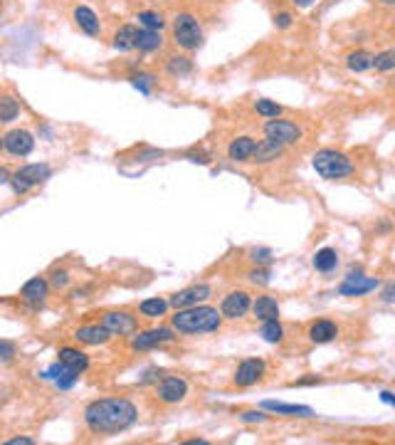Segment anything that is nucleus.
<instances>
[{"mask_svg":"<svg viewBox=\"0 0 395 445\" xmlns=\"http://www.w3.org/2000/svg\"><path fill=\"white\" fill-rule=\"evenodd\" d=\"M136 30L139 28H134V25H121V28L114 33V50H119V52H131V50H136Z\"/></svg>","mask_w":395,"mask_h":445,"instance_id":"29","label":"nucleus"},{"mask_svg":"<svg viewBox=\"0 0 395 445\" xmlns=\"http://www.w3.org/2000/svg\"><path fill=\"white\" fill-rule=\"evenodd\" d=\"M156 396L161 403L175 406L188 396V381L183 376H164L161 381H156Z\"/></svg>","mask_w":395,"mask_h":445,"instance_id":"9","label":"nucleus"},{"mask_svg":"<svg viewBox=\"0 0 395 445\" xmlns=\"http://www.w3.org/2000/svg\"><path fill=\"white\" fill-rule=\"evenodd\" d=\"M47 294H50V280L47 277H33L23 285L20 289V299L30 310H40V307L47 302Z\"/></svg>","mask_w":395,"mask_h":445,"instance_id":"14","label":"nucleus"},{"mask_svg":"<svg viewBox=\"0 0 395 445\" xmlns=\"http://www.w3.org/2000/svg\"><path fill=\"white\" fill-rule=\"evenodd\" d=\"M346 67H349V72H353V74L368 72V69H373V55L368 50L349 52V55H346Z\"/></svg>","mask_w":395,"mask_h":445,"instance_id":"28","label":"nucleus"},{"mask_svg":"<svg viewBox=\"0 0 395 445\" xmlns=\"http://www.w3.org/2000/svg\"><path fill=\"white\" fill-rule=\"evenodd\" d=\"M254 112L260 114V117H265V119L282 117V107H279L276 102H272V99H257V102H254Z\"/></svg>","mask_w":395,"mask_h":445,"instance_id":"36","label":"nucleus"},{"mask_svg":"<svg viewBox=\"0 0 395 445\" xmlns=\"http://www.w3.org/2000/svg\"><path fill=\"white\" fill-rule=\"evenodd\" d=\"M99 324H102L104 329H109L114 337H129V334L139 332V319H136L134 314H129V312H116V310L104 312Z\"/></svg>","mask_w":395,"mask_h":445,"instance_id":"7","label":"nucleus"},{"mask_svg":"<svg viewBox=\"0 0 395 445\" xmlns=\"http://www.w3.org/2000/svg\"><path fill=\"white\" fill-rule=\"evenodd\" d=\"M240 421L243 423H265L267 416L262 411H245V413H240Z\"/></svg>","mask_w":395,"mask_h":445,"instance_id":"42","label":"nucleus"},{"mask_svg":"<svg viewBox=\"0 0 395 445\" xmlns=\"http://www.w3.org/2000/svg\"><path fill=\"white\" fill-rule=\"evenodd\" d=\"M136 20H139V25L146 30H158V33H161V30L166 28V17L156 10H141L136 15Z\"/></svg>","mask_w":395,"mask_h":445,"instance_id":"33","label":"nucleus"},{"mask_svg":"<svg viewBox=\"0 0 395 445\" xmlns=\"http://www.w3.org/2000/svg\"><path fill=\"white\" fill-rule=\"evenodd\" d=\"M57 356H60V361H62V364H67V367L74 369L77 373H85L87 369H89V356H87L85 351L72 349V346H62Z\"/></svg>","mask_w":395,"mask_h":445,"instance_id":"26","label":"nucleus"},{"mask_svg":"<svg viewBox=\"0 0 395 445\" xmlns=\"http://www.w3.org/2000/svg\"><path fill=\"white\" fill-rule=\"evenodd\" d=\"M282 153H284L282 144H276V141H272V139H262V141H257V146H254L252 161L260 166H267V164H272V161H276Z\"/></svg>","mask_w":395,"mask_h":445,"instance_id":"20","label":"nucleus"},{"mask_svg":"<svg viewBox=\"0 0 395 445\" xmlns=\"http://www.w3.org/2000/svg\"><path fill=\"white\" fill-rule=\"evenodd\" d=\"M252 314L260 321L279 319V302H276L272 294H260V297L252 302Z\"/></svg>","mask_w":395,"mask_h":445,"instance_id":"22","label":"nucleus"},{"mask_svg":"<svg viewBox=\"0 0 395 445\" xmlns=\"http://www.w3.org/2000/svg\"><path fill=\"white\" fill-rule=\"evenodd\" d=\"M265 369H267V364L262 359L240 361V364H237V369H235V376H232V383H235L237 389H247V386H254V383L265 376Z\"/></svg>","mask_w":395,"mask_h":445,"instance_id":"12","label":"nucleus"},{"mask_svg":"<svg viewBox=\"0 0 395 445\" xmlns=\"http://www.w3.org/2000/svg\"><path fill=\"white\" fill-rule=\"evenodd\" d=\"M170 35H173V42L181 50L186 52H193V50H200L203 47V28H200V23L195 20V15H191V12H178V15L173 17V23H170Z\"/></svg>","mask_w":395,"mask_h":445,"instance_id":"4","label":"nucleus"},{"mask_svg":"<svg viewBox=\"0 0 395 445\" xmlns=\"http://www.w3.org/2000/svg\"><path fill=\"white\" fill-rule=\"evenodd\" d=\"M136 421H139V408L129 398H99L85 408L87 428L96 435L124 433Z\"/></svg>","mask_w":395,"mask_h":445,"instance_id":"1","label":"nucleus"},{"mask_svg":"<svg viewBox=\"0 0 395 445\" xmlns=\"http://www.w3.org/2000/svg\"><path fill=\"white\" fill-rule=\"evenodd\" d=\"M175 339V329L173 327H153L146 329V332H136L131 337V349L134 351H151L164 346V344H170Z\"/></svg>","mask_w":395,"mask_h":445,"instance_id":"6","label":"nucleus"},{"mask_svg":"<svg viewBox=\"0 0 395 445\" xmlns=\"http://www.w3.org/2000/svg\"><path fill=\"white\" fill-rule=\"evenodd\" d=\"M112 337L114 334L109 332V329H104L102 324H85V327H79L77 332H74V339H77L79 344H87V346H102V344H107Z\"/></svg>","mask_w":395,"mask_h":445,"instance_id":"16","label":"nucleus"},{"mask_svg":"<svg viewBox=\"0 0 395 445\" xmlns=\"http://www.w3.org/2000/svg\"><path fill=\"white\" fill-rule=\"evenodd\" d=\"M0 151H3V136H0Z\"/></svg>","mask_w":395,"mask_h":445,"instance_id":"51","label":"nucleus"},{"mask_svg":"<svg viewBox=\"0 0 395 445\" xmlns=\"http://www.w3.org/2000/svg\"><path fill=\"white\" fill-rule=\"evenodd\" d=\"M254 146H257V141H254L252 136H237V139L230 141V146H227V156H230V161H235V164H247V161H252Z\"/></svg>","mask_w":395,"mask_h":445,"instance_id":"18","label":"nucleus"},{"mask_svg":"<svg viewBox=\"0 0 395 445\" xmlns=\"http://www.w3.org/2000/svg\"><path fill=\"white\" fill-rule=\"evenodd\" d=\"M8 445H35V440L28 438V435H20V438H10V440H8Z\"/></svg>","mask_w":395,"mask_h":445,"instance_id":"46","label":"nucleus"},{"mask_svg":"<svg viewBox=\"0 0 395 445\" xmlns=\"http://www.w3.org/2000/svg\"><path fill=\"white\" fill-rule=\"evenodd\" d=\"M3 149H6L10 156L15 158H25L33 153L35 149V136L28 129H12L3 136Z\"/></svg>","mask_w":395,"mask_h":445,"instance_id":"13","label":"nucleus"},{"mask_svg":"<svg viewBox=\"0 0 395 445\" xmlns=\"http://www.w3.org/2000/svg\"><path fill=\"white\" fill-rule=\"evenodd\" d=\"M10 188H12V193H17V196H23V193H28V191H30L28 183H25L23 178H17L15 174L10 176Z\"/></svg>","mask_w":395,"mask_h":445,"instance_id":"43","label":"nucleus"},{"mask_svg":"<svg viewBox=\"0 0 395 445\" xmlns=\"http://www.w3.org/2000/svg\"><path fill=\"white\" fill-rule=\"evenodd\" d=\"M260 337L265 339L267 344H279L284 339V327L279 319H270V321H262L260 327Z\"/></svg>","mask_w":395,"mask_h":445,"instance_id":"32","label":"nucleus"},{"mask_svg":"<svg viewBox=\"0 0 395 445\" xmlns=\"http://www.w3.org/2000/svg\"><path fill=\"white\" fill-rule=\"evenodd\" d=\"M131 85L136 87V90L141 92L143 96H148L153 92V85H156V77H153L151 72H139V74H131Z\"/></svg>","mask_w":395,"mask_h":445,"instance_id":"35","label":"nucleus"},{"mask_svg":"<svg viewBox=\"0 0 395 445\" xmlns=\"http://www.w3.org/2000/svg\"><path fill=\"white\" fill-rule=\"evenodd\" d=\"M170 310V302L164 297H148L143 299L141 305H139V312L148 319H158V317H166V312Z\"/></svg>","mask_w":395,"mask_h":445,"instance_id":"30","label":"nucleus"},{"mask_svg":"<svg viewBox=\"0 0 395 445\" xmlns=\"http://www.w3.org/2000/svg\"><path fill=\"white\" fill-rule=\"evenodd\" d=\"M380 401L388 403V406H395V394H390V391H380Z\"/></svg>","mask_w":395,"mask_h":445,"instance_id":"47","label":"nucleus"},{"mask_svg":"<svg viewBox=\"0 0 395 445\" xmlns=\"http://www.w3.org/2000/svg\"><path fill=\"white\" fill-rule=\"evenodd\" d=\"M74 23H77V28L82 30V33L89 35V37H96V35L102 33L99 15H96L89 6H77V8H74Z\"/></svg>","mask_w":395,"mask_h":445,"instance_id":"17","label":"nucleus"},{"mask_svg":"<svg viewBox=\"0 0 395 445\" xmlns=\"http://www.w3.org/2000/svg\"><path fill=\"white\" fill-rule=\"evenodd\" d=\"M170 327L178 334H210L218 332L222 327V314L218 307L210 305H195V307H186V310H175V314L170 317Z\"/></svg>","mask_w":395,"mask_h":445,"instance_id":"2","label":"nucleus"},{"mask_svg":"<svg viewBox=\"0 0 395 445\" xmlns=\"http://www.w3.org/2000/svg\"><path fill=\"white\" fill-rule=\"evenodd\" d=\"M40 376H42V378H50V381H55L62 391H67V389H72L74 383L79 381V376H82V373H77L74 369H69L67 364H62V361L57 359L55 364H52V367L47 369V371L40 373Z\"/></svg>","mask_w":395,"mask_h":445,"instance_id":"15","label":"nucleus"},{"mask_svg":"<svg viewBox=\"0 0 395 445\" xmlns=\"http://www.w3.org/2000/svg\"><path fill=\"white\" fill-rule=\"evenodd\" d=\"M265 136L272 141H276V144H282V146H294V144H299L301 136H304V131H301L299 124H294V121H289V119H267L265 121Z\"/></svg>","mask_w":395,"mask_h":445,"instance_id":"5","label":"nucleus"},{"mask_svg":"<svg viewBox=\"0 0 395 445\" xmlns=\"http://www.w3.org/2000/svg\"><path fill=\"white\" fill-rule=\"evenodd\" d=\"M292 23H294V15H292V12L282 10V12H276V15H274V25H276V30H287V28H292Z\"/></svg>","mask_w":395,"mask_h":445,"instance_id":"41","label":"nucleus"},{"mask_svg":"<svg viewBox=\"0 0 395 445\" xmlns=\"http://www.w3.org/2000/svg\"><path fill=\"white\" fill-rule=\"evenodd\" d=\"M292 3H294V6H297V8H301V10H306V8L314 6L316 0H292Z\"/></svg>","mask_w":395,"mask_h":445,"instance_id":"49","label":"nucleus"},{"mask_svg":"<svg viewBox=\"0 0 395 445\" xmlns=\"http://www.w3.org/2000/svg\"><path fill=\"white\" fill-rule=\"evenodd\" d=\"M158 369H146V371H143V376L139 378V383H151V381H158Z\"/></svg>","mask_w":395,"mask_h":445,"instance_id":"45","label":"nucleus"},{"mask_svg":"<svg viewBox=\"0 0 395 445\" xmlns=\"http://www.w3.org/2000/svg\"><path fill=\"white\" fill-rule=\"evenodd\" d=\"M380 6H395V0H378Z\"/></svg>","mask_w":395,"mask_h":445,"instance_id":"50","label":"nucleus"},{"mask_svg":"<svg viewBox=\"0 0 395 445\" xmlns=\"http://www.w3.org/2000/svg\"><path fill=\"white\" fill-rule=\"evenodd\" d=\"M378 285H380L378 277H368L363 275V272H356L353 275V272H351L339 285V294H344V297H363V294L378 289Z\"/></svg>","mask_w":395,"mask_h":445,"instance_id":"11","label":"nucleus"},{"mask_svg":"<svg viewBox=\"0 0 395 445\" xmlns=\"http://www.w3.org/2000/svg\"><path fill=\"white\" fill-rule=\"evenodd\" d=\"M373 69H376V72H393L395 69V47H388V50L373 55Z\"/></svg>","mask_w":395,"mask_h":445,"instance_id":"34","label":"nucleus"},{"mask_svg":"<svg viewBox=\"0 0 395 445\" xmlns=\"http://www.w3.org/2000/svg\"><path fill=\"white\" fill-rule=\"evenodd\" d=\"M69 272L67 270H52V275H50V287H55V289H64V287H69Z\"/></svg>","mask_w":395,"mask_h":445,"instance_id":"37","label":"nucleus"},{"mask_svg":"<svg viewBox=\"0 0 395 445\" xmlns=\"http://www.w3.org/2000/svg\"><path fill=\"white\" fill-rule=\"evenodd\" d=\"M249 258H252L254 265H270L272 250L270 248H254V250H249Z\"/></svg>","mask_w":395,"mask_h":445,"instance_id":"38","label":"nucleus"},{"mask_svg":"<svg viewBox=\"0 0 395 445\" xmlns=\"http://www.w3.org/2000/svg\"><path fill=\"white\" fill-rule=\"evenodd\" d=\"M249 310H252V297L245 289H235V292L225 294L220 302L222 319H243Z\"/></svg>","mask_w":395,"mask_h":445,"instance_id":"10","label":"nucleus"},{"mask_svg":"<svg viewBox=\"0 0 395 445\" xmlns=\"http://www.w3.org/2000/svg\"><path fill=\"white\" fill-rule=\"evenodd\" d=\"M164 47V35L158 30H146V28H139L136 30V50L139 52H158Z\"/></svg>","mask_w":395,"mask_h":445,"instance_id":"24","label":"nucleus"},{"mask_svg":"<svg viewBox=\"0 0 395 445\" xmlns=\"http://www.w3.org/2000/svg\"><path fill=\"white\" fill-rule=\"evenodd\" d=\"M17 117H20V104L15 96L0 94V124H10Z\"/></svg>","mask_w":395,"mask_h":445,"instance_id":"31","label":"nucleus"},{"mask_svg":"<svg viewBox=\"0 0 395 445\" xmlns=\"http://www.w3.org/2000/svg\"><path fill=\"white\" fill-rule=\"evenodd\" d=\"M380 302H385V305H395V282H390L388 287H383V292H380Z\"/></svg>","mask_w":395,"mask_h":445,"instance_id":"44","label":"nucleus"},{"mask_svg":"<svg viewBox=\"0 0 395 445\" xmlns=\"http://www.w3.org/2000/svg\"><path fill=\"white\" fill-rule=\"evenodd\" d=\"M6 183H10V174L6 166H0V186H6Z\"/></svg>","mask_w":395,"mask_h":445,"instance_id":"48","label":"nucleus"},{"mask_svg":"<svg viewBox=\"0 0 395 445\" xmlns=\"http://www.w3.org/2000/svg\"><path fill=\"white\" fill-rule=\"evenodd\" d=\"M311 166L322 178L326 180H341L349 178L353 174V161L346 153L336 151V149H322L311 156Z\"/></svg>","mask_w":395,"mask_h":445,"instance_id":"3","label":"nucleus"},{"mask_svg":"<svg viewBox=\"0 0 395 445\" xmlns=\"http://www.w3.org/2000/svg\"><path fill=\"white\" fill-rule=\"evenodd\" d=\"M262 408H265V411L276 413V416H292V418H311L314 416V408L297 406V403H282V401H265Z\"/></svg>","mask_w":395,"mask_h":445,"instance_id":"21","label":"nucleus"},{"mask_svg":"<svg viewBox=\"0 0 395 445\" xmlns=\"http://www.w3.org/2000/svg\"><path fill=\"white\" fill-rule=\"evenodd\" d=\"M339 337V324L333 319H316L309 327V339L314 344H328Z\"/></svg>","mask_w":395,"mask_h":445,"instance_id":"19","label":"nucleus"},{"mask_svg":"<svg viewBox=\"0 0 395 445\" xmlns=\"http://www.w3.org/2000/svg\"><path fill=\"white\" fill-rule=\"evenodd\" d=\"M247 277L254 282V285H270V277H272V275H270V270H267V267L257 265L254 270L247 272Z\"/></svg>","mask_w":395,"mask_h":445,"instance_id":"39","label":"nucleus"},{"mask_svg":"<svg viewBox=\"0 0 395 445\" xmlns=\"http://www.w3.org/2000/svg\"><path fill=\"white\" fill-rule=\"evenodd\" d=\"M15 176L17 178H23L25 183L33 188V186H40V183H45V180L52 176V169L47 164H28V166H23V169H17Z\"/></svg>","mask_w":395,"mask_h":445,"instance_id":"23","label":"nucleus"},{"mask_svg":"<svg viewBox=\"0 0 395 445\" xmlns=\"http://www.w3.org/2000/svg\"><path fill=\"white\" fill-rule=\"evenodd\" d=\"M210 294H213V287H210L208 282H195L191 287H183L181 292H175L168 302L173 310H186V307L203 305L205 299H210Z\"/></svg>","mask_w":395,"mask_h":445,"instance_id":"8","label":"nucleus"},{"mask_svg":"<svg viewBox=\"0 0 395 445\" xmlns=\"http://www.w3.org/2000/svg\"><path fill=\"white\" fill-rule=\"evenodd\" d=\"M166 74H170L173 79L188 77V74H193V60L186 55H170L166 60Z\"/></svg>","mask_w":395,"mask_h":445,"instance_id":"27","label":"nucleus"},{"mask_svg":"<svg viewBox=\"0 0 395 445\" xmlns=\"http://www.w3.org/2000/svg\"><path fill=\"white\" fill-rule=\"evenodd\" d=\"M12 359H15V344L8 342V339H0V361L8 364Z\"/></svg>","mask_w":395,"mask_h":445,"instance_id":"40","label":"nucleus"},{"mask_svg":"<svg viewBox=\"0 0 395 445\" xmlns=\"http://www.w3.org/2000/svg\"><path fill=\"white\" fill-rule=\"evenodd\" d=\"M311 265H314L316 272H324V275H328V272H333L336 267H339V253H336L333 248L316 250L314 258H311Z\"/></svg>","mask_w":395,"mask_h":445,"instance_id":"25","label":"nucleus"}]
</instances>
